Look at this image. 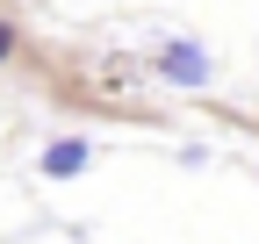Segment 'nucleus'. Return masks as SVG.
I'll use <instances>...</instances> for the list:
<instances>
[{"mask_svg": "<svg viewBox=\"0 0 259 244\" xmlns=\"http://www.w3.org/2000/svg\"><path fill=\"white\" fill-rule=\"evenodd\" d=\"M0 57H15V22H0Z\"/></svg>", "mask_w": 259, "mask_h": 244, "instance_id": "obj_3", "label": "nucleus"}, {"mask_svg": "<svg viewBox=\"0 0 259 244\" xmlns=\"http://www.w3.org/2000/svg\"><path fill=\"white\" fill-rule=\"evenodd\" d=\"M151 72L173 79V86H209V79H216V57H209L202 43H158V50H151Z\"/></svg>", "mask_w": 259, "mask_h": 244, "instance_id": "obj_1", "label": "nucleus"}, {"mask_svg": "<svg viewBox=\"0 0 259 244\" xmlns=\"http://www.w3.org/2000/svg\"><path fill=\"white\" fill-rule=\"evenodd\" d=\"M87 165H94V144L87 137H58V144H44V158H36L44 179H79Z\"/></svg>", "mask_w": 259, "mask_h": 244, "instance_id": "obj_2", "label": "nucleus"}]
</instances>
